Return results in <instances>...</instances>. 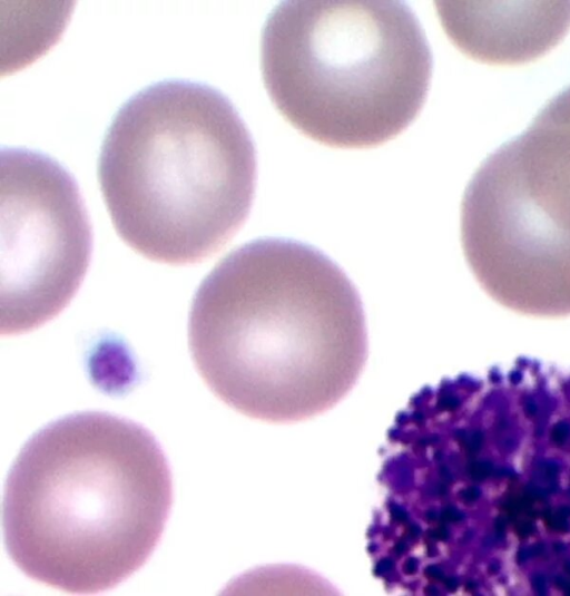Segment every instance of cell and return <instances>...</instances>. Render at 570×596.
<instances>
[{
  "label": "cell",
  "instance_id": "cell-1",
  "mask_svg": "<svg viewBox=\"0 0 570 596\" xmlns=\"http://www.w3.org/2000/svg\"><path fill=\"white\" fill-rule=\"evenodd\" d=\"M188 342L217 398L274 423L332 409L367 358L354 284L317 248L284 238L244 244L213 268L193 299Z\"/></svg>",
  "mask_w": 570,
  "mask_h": 596
},
{
  "label": "cell",
  "instance_id": "cell-2",
  "mask_svg": "<svg viewBox=\"0 0 570 596\" xmlns=\"http://www.w3.org/2000/svg\"><path fill=\"white\" fill-rule=\"evenodd\" d=\"M171 501L167 459L146 428L104 412L67 416L35 433L10 469L4 544L28 577L101 593L146 563Z\"/></svg>",
  "mask_w": 570,
  "mask_h": 596
},
{
  "label": "cell",
  "instance_id": "cell-3",
  "mask_svg": "<svg viewBox=\"0 0 570 596\" xmlns=\"http://www.w3.org/2000/svg\"><path fill=\"white\" fill-rule=\"evenodd\" d=\"M99 182L114 227L132 250L166 264L199 263L248 216L255 147L219 91L163 81L119 109L102 143Z\"/></svg>",
  "mask_w": 570,
  "mask_h": 596
},
{
  "label": "cell",
  "instance_id": "cell-4",
  "mask_svg": "<svg viewBox=\"0 0 570 596\" xmlns=\"http://www.w3.org/2000/svg\"><path fill=\"white\" fill-rule=\"evenodd\" d=\"M262 72L281 115L324 145L371 147L403 131L426 98L432 56L397 1H288L262 35Z\"/></svg>",
  "mask_w": 570,
  "mask_h": 596
},
{
  "label": "cell",
  "instance_id": "cell-5",
  "mask_svg": "<svg viewBox=\"0 0 570 596\" xmlns=\"http://www.w3.org/2000/svg\"><path fill=\"white\" fill-rule=\"evenodd\" d=\"M461 243L493 301L522 315L570 316V86L476 169Z\"/></svg>",
  "mask_w": 570,
  "mask_h": 596
},
{
  "label": "cell",
  "instance_id": "cell-6",
  "mask_svg": "<svg viewBox=\"0 0 570 596\" xmlns=\"http://www.w3.org/2000/svg\"><path fill=\"white\" fill-rule=\"evenodd\" d=\"M0 332L31 331L58 315L89 265L92 232L72 176L26 149L0 157Z\"/></svg>",
  "mask_w": 570,
  "mask_h": 596
},
{
  "label": "cell",
  "instance_id": "cell-7",
  "mask_svg": "<svg viewBox=\"0 0 570 596\" xmlns=\"http://www.w3.org/2000/svg\"><path fill=\"white\" fill-rule=\"evenodd\" d=\"M442 25L466 55L489 63H519L550 50L570 26V2L492 6L439 2Z\"/></svg>",
  "mask_w": 570,
  "mask_h": 596
},
{
  "label": "cell",
  "instance_id": "cell-8",
  "mask_svg": "<svg viewBox=\"0 0 570 596\" xmlns=\"http://www.w3.org/2000/svg\"><path fill=\"white\" fill-rule=\"evenodd\" d=\"M455 496L463 504L472 505L473 502H475L480 498L481 490L476 486H466V487L460 488L456 491Z\"/></svg>",
  "mask_w": 570,
  "mask_h": 596
},
{
  "label": "cell",
  "instance_id": "cell-9",
  "mask_svg": "<svg viewBox=\"0 0 570 596\" xmlns=\"http://www.w3.org/2000/svg\"><path fill=\"white\" fill-rule=\"evenodd\" d=\"M570 434V423L568 421L561 420L557 422L551 430V438L552 440L561 444L566 441V439Z\"/></svg>",
  "mask_w": 570,
  "mask_h": 596
},
{
  "label": "cell",
  "instance_id": "cell-10",
  "mask_svg": "<svg viewBox=\"0 0 570 596\" xmlns=\"http://www.w3.org/2000/svg\"><path fill=\"white\" fill-rule=\"evenodd\" d=\"M533 587L539 594H546V578L543 575H537L533 578Z\"/></svg>",
  "mask_w": 570,
  "mask_h": 596
},
{
  "label": "cell",
  "instance_id": "cell-11",
  "mask_svg": "<svg viewBox=\"0 0 570 596\" xmlns=\"http://www.w3.org/2000/svg\"><path fill=\"white\" fill-rule=\"evenodd\" d=\"M559 515H560L561 517H563V518L570 516V508H569V507H562V508H560V509H559Z\"/></svg>",
  "mask_w": 570,
  "mask_h": 596
},
{
  "label": "cell",
  "instance_id": "cell-12",
  "mask_svg": "<svg viewBox=\"0 0 570 596\" xmlns=\"http://www.w3.org/2000/svg\"><path fill=\"white\" fill-rule=\"evenodd\" d=\"M566 590H567V594H570V584H567Z\"/></svg>",
  "mask_w": 570,
  "mask_h": 596
}]
</instances>
